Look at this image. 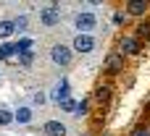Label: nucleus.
I'll list each match as a JSON object with an SVG mask.
<instances>
[{"mask_svg": "<svg viewBox=\"0 0 150 136\" xmlns=\"http://www.w3.org/2000/svg\"><path fill=\"white\" fill-rule=\"evenodd\" d=\"M50 58H53V63H58V66H69V60H71V50H69L66 45H53Z\"/></svg>", "mask_w": 150, "mask_h": 136, "instance_id": "nucleus-1", "label": "nucleus"}, {"mask_svg": "<svg viewBox=\"0 0 150 136\" xmlns=\"http://www.w3.org/2000/svg\"><path fill=\"white\" fill-rule=\"evenodd\" d=\"M40 21H42L45 26H55V24L61 21V13H58V5L53 3L50 8H45V10L40 13Z\"/></svg>", "mask_w": 150, "mask_h": 136, "instance_id": "nucleus-2", "label": "nucleus"}, {"mask_svg": "<svg viewBox=\"0 0 150 136\" xmlns=\"http://www.w3.org/2000/svg\"><path fill=\"white\" fill-rule=\"evenodd\" d=\"M92 47H95V39L90 34H76L74 37V50L76 52H92Z\"/></svg>", "mask_w": 150, "mask_h": 136, "instance_id": "nucleus-3", "label": "nucleus"}, {"mask_svg": "<svg viewBox=\"0 0 150 136\" xmlns=\"http://www.w3.org/2000/svg\"><path fill=\"white\" fill-rule=\"evenodd\" d=\"M42 134L45 136H66V126H63L61 121H47V123L42 126Z\"/></svg>", "mask_w": 150, "mask_h": 136, "instance_id": "nucleus-4", "label": "nucleus"}, {"mask_svg": "<svg viewBox=\"0 0 150 136\" xmlns=\"http://www.w3.org/2000/svg\"><path fill=\"white\" fill-rule=\"evenodd\" d=\"M76 29H82L79 34H87L90 29H95V16L92 13H79L76 16Z\"/></svg>", "mask_w": 150, "mask_h": 136, "instance_id": "nucleus-5", "label": "nucleus"}, {"mask_svg": "<svg viewBox=\"0 0 150 136\" xmlns=\"http://www.w3.org/2000/svg\"><path fill=\"white\" fill-rule=\"evenodd\" d=\"M127 8H129L132 16H142V13H148V3H145V0H132V3H127Z\"/></svg>", "mask_w": 150, "mask_h": 136, "instance_id": "nucleus-6", "label": "nucleus"}, {"mask_svg": "<svg viewBox=\"0 0 150 136\" xmlns=\"http://www.w3.org/2000/svg\"><path fill=\"white\" fill-rule=\"evenodd\" d=\"M105 68H108V73H119V71H124V63H121V58H119V55H108Z\"/></svg>", "mask_w": 150, "mask_h": 136, "instance_id": "nucleus-7", "label": "nucleus"}, {"mask_svg": "<svg viewBox=\"0 0 150 136\" xmlns=\"http://www.w3.org/2000/svg\"><path fill=\"white\" fill-rule=\"evenodd\" d=\"M137 50H140V45H137L134 37H124L121 39V52H137Z\"/></svg>", "mask_w": 150, "mask_h": 136, "instance_id": "nucleus-8", "label": "nucleus"}, {"mask_svg": "<svg viewBox=\"0 0 150 136\" xmlns=\"http://www.w3.org/2000/svg\"><path fill=\"white\" fill-rule=\"evenodd\" d=\"M13 31H16V21H0V39L11 37Z\"/></svg>", "mask_w": 150, "mask_h": 136, "instance_id": "nucleus-9", "label": "nucleus"}, {"mask_svg": "<svg viewBox=\"0 0 150 136\" xmlns=\"http://www.w3.org/2000/svg\"><path fill=\"white\" fill-rule=\"evenodd\" d=\"M18 52V45H3L0 47V60H8V58H13Z\"/></svg>", "mask_w": 150, "mask_h": 136, "instance_id": "nucleus-10", "label": "nucleus"}, {"mask_svg": "<svg viewBox=\"0 0 150 136\" xmlns=\"http://www.w3.org/2000/svg\"><path fill=\"white\" fill-rule=\"evenodd\" d=\"M13 118H16L18 123H29V121H32V110H29V107H21V110L13 115Z\"/></svg>", "mask_w": 150, "mask_h": 136, "instance_id": "nucleus-11", "label": "nucleus"}, {"mask_svg": "<svg viewBox=\"0 0 150 136\" xmlns=\"http://www.w3.org/2000/svg\"><path fill=\"white\" fill-rule=\"evenodd\" d=\"M95 97H98V102H105V100L111 97V89H108V86H98V92H95Z\"/></svg>", "mask_w": 150, "mask_h": 136, "instance_id": "nucleus-12", "label": "nucleus"}, {"mask_svg": "<svg viewBox=\"0 0 150 136\" xmlns=\"http://www.w3.org/2000/svg\"><path fill=\"white\" fill-rule=\"evenodd\" d=\"M137 34H140V37H150V21H145V24L137 26Z\"/></svg>", "mask_w": 150, "mask_h": 136, "instance_id": "nucleus-13", "label": "nucleus"}, {"mask_svg": "<svg viewBox=\"0 0 150 136\" xmlns=\"http://www.w3.org/2000/svg\"><path fill=\"white\" fill-rule=\"evenodd\" d=\"M61 107H63L66 113H76V105H74L71 100H63V102H61Z\"/></svg>", "mask_w": 150, "mask_h": 136, "instance_id": "nucleus-14", "label": "nucleus"}, {"mask_svg": "<svg viewBox=\"0 0 150 136\" xmlns=\"http://www.w3.org/2000/svg\"><path fill=\"white\" fill-rule=\"evenodd\" d=\"M11 121H13V115H11V113H5V110H0V126H8Z\"/></svg>", "mask_w": 150, "mask_h": 136, "instance_id": "nucleus-15", "label": "nucleus"}, {"mask_svg": "<svg viewBox=\"0 0 150 136\" xmlns=\"http://www.w3.org/2000/svg\"><path fill=\"white\" fill-rule=\"evenodd\" d=\"M21 63H24V66H29V63H32V52H29V50H26V52H21Z\"/></svg>", "mask_w": 150, "mask_h": 136, "instance_id": "nucleus-16", "label": "nucleus"}, {"mask_svg": "<svg viewBox=\"0 0 150 136\" xmlns=\"http://www.w3.org/2000/svg\"><path fill=\"white\" fill-rule=\"evenodd\" d=\"M82 113H87V102H79V105H76V113H74V115H82Z\"/></svg>", "mask_w": 150, "mask_h": 136, "instance_id": "nucleus-17", "label": "nucleus"}, {"mask_svg": "<svg viewBox=\"0 0 150 136\" xmlns=\"http://www.w3.org/2000/svg\"><path fill=\"white\" fill-rule=\"evenodd\" d=\"M132 136H148V134H145V128H137V131H134Z\"/></svg>", "mask_w": 150, "mask_h": 136, "instance_id": "nucleus-18", "label": "nucleus"}]
</instances>
